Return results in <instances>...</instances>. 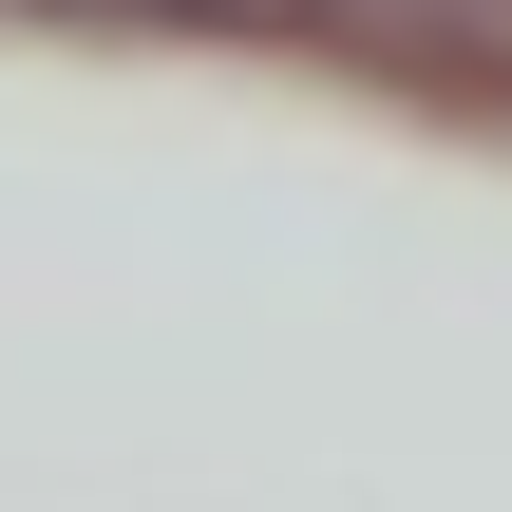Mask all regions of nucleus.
<instances>
[{"mask_svg":"<svg viewBox=\"0 0 512 512\" xmlns=\"http://www.w3.org/2000/svg\"><path fill=\"white\" fill-rule=\"evenodd\" d=\"M0 19H76V38H304L323 0H0Z\"/></svg>","mask_w":512,"mask_h":512,"instance_id":"1","label":"nucleus"}]
</instances>
